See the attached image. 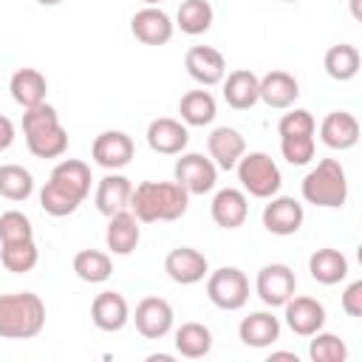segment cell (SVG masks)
Segmentation results:
<instances>
[{"mask_svg":"<svg viewBox=\"0 0 362 362\" xmlns=\"http://www.w3.org/2000/svg\"><path fill=\"white\" fill-rule=\"evenodd\" d=\"M238 337L249 348H269L280 339V320L272 311H252L249 317L240 320Z\"/></svg>","mask_w":362,"mask_h":362,"instance_id":"23","label":"cell"},{"mask_svg":"<svg viewBox=\"0 0 362 362\" xmlns=\"http://www.w3.org/2000/svg\"><path fill=\"white\" fill-rule=\"evenodd\" d=\"M40 249L34 240H20V243H0V263L11 274H25L37 266Z\"/></svg>","mask_w":362,"mask_h":362,"instance_id":"34","label":"cell"},{"mask_svg":"<svg viewBox=\"0 0 362 362\" xmlns=\"http://www.w3.org/2000/svg\"><path fill=\"white\" fill-rule=\"evenodd\" d=\"M147 144L158 156H181L189 144V130L184 122L161 116L147 124Z\"/></svg>","mask_w":362,"mask_h":362,"instance_id":"14","label":"cell"},{"mask_svg":"<svg viewBox=\"0 0 362 362\" xmlns=\"http://www.w3.org/2000/svg\"><path fill=\"white\" fill-rule=\"evenodd\" d=\"M37 3H40V6H59L62 0H37Z\"/></svg>","mask_w":362,"mask_h":362,"instance_id":"45","label":"cell"},{"mask_svg":"<svg viewBox=\"0 0 362 362\" xmlns=\"http://www.w3.org/2000/svg\"><path fill=\"white\" fill-rule=\"evenodd\" d=\"M308 356L314 362H345L348 359V345L337 334H328V331L320 328L317 334H311Z\"/></svg>","mask_w":362,"mask_h":362,"instance_id":"36","label":"cell"},{"mask_svg":"<svg viewBox=\"0 0 362 362\" xmlns=\"http://www.w3.org/2000/svg\"><path fill=\"white\" fill-rule=\"evenodd\" d=\"M34 192V175L20 164L0 167V195L6 201H25Z\"/></svg>","mask_w":362,"mask_h":362,"instance_id":"35","label":"cell"},{"mask_svg":"<svg viewBox=\"0 0 362 362\" xmlns=\"http://www.w3.org/2000/svg\"><path fill=\"white\" fill-rule=\"evenodd\" d=\"M238 181L243 187V192H249L252 198H272L280 192L283 187V173L274 164V158L269 153H243L240 161L235 164Z\"/></svg>","mask_w":362,"mask_h":362,"instance_id":"4","label":"cell"},{"mask_svg":"<svg viewBox=\"0 0 362 362\" xmlns=\"http://www.w3.org/2000/svg\"><path fill=\"white\" fill-rule=\"evenodd\" d=\"M51 175H57V178H62V181H68L71 187H76L85 198H88V192H90V167L85 164V161H79V158H62L54 170H51Z\"/></svg>","mask_w":362,"mask_h":362,"instance_id":"38","label":"cell"},{"mask_svg":"<svg viewBox=\"0 0 362 362\" xmlns=\"http://www.w3.org/2000/svg\"><path fill=\"white\" fill-rule=\"evenodd\" d=\"M82 201H85V195H82L76 187H71L68 181L57 178V175H48L45 187L40 189V206H42L51 218H65V215L76 212Z\"/></svg>","mask_w":362,"mask_h":362,"instance_id":"19","label":"cell"},{"mask_svg":"<svg viewBox=\"0 0 362 362\" xmlns=\"http://www.w3.org/2000/svg\"><path fill=\"white\" fill-rule=\"evenodd\" d=\"M212 20H215V11H212L209 0H184L175 11V25L189 37L209 31Z\"/></svg>","mask_w":362,"mask_h":362,"instance_id":"32","label":"cell"},{"mask_svg":"<svg viewBox=\"0 0 362 362\" xmlns=\"http://www.w3.org/2000/svg\"><path fill=\"white\" fill-rule=\"evenodd\" d=\"M8 90H11V99L25 110V107H34V105L45 102L48 79L37 68H17L8 79Z\"/></svg>","mask_w":362,"mask_h":362,"instance_id":"26","label":"cell"},{"mask_svg":"<svg viewBox=\"0 0 362 362\" xmlns=\"http://www.w3.org/2000/svg\"><path fill=\"white\" fill-rule=\"evenodd\" d=\"M184 68L187 74L201 85V88H212L221 85L226 76V59L218 48L212 45H192L184 54Z\"/></svg>","mask_w":362,"mask_h":362,"instance_id":"8","label":"cell"},{"mask_svg":"<svg viewBox=\"0 0 362 362\" xmlns=\"http://www.w3.org/2000/svg\"><path fill=\"white\" fill-rule=\"evenodd\" d=\"M187 206L189 192L175 181H141L130 195V212L139 218V223L178 221Z\"/></svg>","mask_w":362,"mask_h":362,"instance_id":"1","label":"cell"},{"mask_svg":"<svg viewBox=\"0 0 362 362\" xmlns=\"http://www.w3.org/2000/svg\"><path fill=\"white\" fill-rule=\"evenodd\" d=\"M141 240V226L139 218L130 209H122L116 215L107 218V229H105V243L113 255H130Z\"/></svg>","mask_w":362,"mask_h":362,"instance_id":"22","label":"cell"},{"mask_svg":"<svg viewBox=\"0 0 362 362\" xmlns=\"http://www.w3.org/2000/svg\"><path fill=\"white\" fill-rule=\"evenodd\" d=\"M74 274L85 283H105L113 274V260L99 249H82L74 255Z\"/></svg>","mask_w":362,"mask_h":362,"instance_id":"33","label":"cell"},{"mask_svg":"<svg viewBox=\"0 0 362 362\" xmlns=\"http://www.w3.org/2000/svg\"><path fill=\"white\" fill-rule=\"evenodd\" d=\"M175 184H181L189 195H204L212 192L218 184V167L212 158L201 156V153H181V158L175 161Z\"/></svg>","mask_w":362,"mask_h":362,"instance_id":"6","label":"cell"},{"mask_svg":"<svg viewBox=\"0 0 362 362\" xmlns=\"http://www.w3.org/2000/svg\"><path fill=\"white\" fill-rule=\"evenodd\" d=\"M206 150H209V158L215 161V167L229 173L246 153V141L235 127H215L206 136Z\"/></svg>","mask_w":362,"mask_h":362,"instance_id":"21","label":"cell"},{"mask_svg":"<svg viewBox=\"0 0 362 362\" xmlns=\"http://www.w3.org/2000/svg\"><path fill=\"white\" fill-rule=\"evenodd\" d=\"M314 130H317V122L303 107H294V110L283 113V119L277 122V133L280 136H314Z\"/></svg>","mask_w":362,"mask_h":362,"instance_id":"40","label":"cell"},{"mask_svg":"<svg viewBox=\"0 0 362 362\" xmlns=\"http://www.w3.org/2000/svg\"><path fill=\"white\" fill-rule=\"evenodd\" d=\"M342 311L348 317H362V280H354L342 291Z\"/></svg>","mask_w":362,"mask_h":362,"instance_id":"42","label":"cell"},{"mask_svg":"<svg viewBox=\"0 0 362 362\" xmlns=\"http://www.w3.org/2000/svg\"><path fill=\"white\" fill-rule=\"evenodd\" d=\"M286 325L297 337H311L325 325V305L314 297H288L286 300Z\"/></svg>","mask_w":362,"mask_h":362,"instance_id":"15","label":"cell"},{"mask_svg":"<svg viewBox=\"0 0 362 362\" xmlns=\"http://www.w3.org/2000/svg\"><path fill=\"white\" fill-rule=\"evenodd\" d=\"M45 328V303L34 291L0 294V337L31 339Z\"/></svg>","mask_w":362,"mask_h":362,"instance_id":"2","label":"cell"},{"mask_svg":"<svg viewBox=\"0 0 362 362\" xmlns=\"http://www.w3.org/2000/svg\"><path fill=\"white\" fill-rule=\"evenodd\" d=\"M90 320L99 331H122L130 320V305L119 291H102L90 303Z\"/></svg>","mask_w":362,"mask_h":362,"instance_id":"17","label":"cell"},{"mask_svg":"<svg viewBox=\"0 0 362 362\" xmlns=\"http://www.w3.org/2000/svg\"><path fill=\"white\" fill-rule=\"evenodd\" d=\"M300 96V82L288 71H269L260 76V102H266L274 110H286L297 102Z\"/></svg>","mask_w":362,"mask_h":362,"instance_id":"24","label":"cell"},{"mask_svg":"<svg viewBox=\"0 0 362 362\" xmlns=\"http://www.w3.org/2000/svg\"><path fill=\"white\" fill-rule=\"evenodd\" d=\"M130 195H133L130 178L119 173H107L105 178H99V187H96V209L105 218H110L122 209H130Z\"/></svg>","mask_w":362,"mask_h":362,"instance_id":"25","label":"cell"},{"mask_svg":"<svg viewBox=\"0 0 362 362\" xmlns=\"http://www.w3.org/2000/svg\"><path fill=\"white\" fill-rule=\"evenodd\" d=\"M308 272L322 286H337L348 277V257L339 249H317L308 257Z\"/></svg>","mask_w":362,"mask_h":362,"instance_id":"27","label":"cell"},{"mask_svg":"<svg viewBox=\"0 0 362 362\" xmlns=\"http://www.w3.org/2000/svg\"><path fill=\"white\" fill-rule=\"evenodd\" d=\"M51 124H59V113H57L54 105L40 102L34 107H25V113H23V136L34 133V130H42V127H51Z\"/></svg>","mask_w":362,"mask_h":362,"instance_id":"41","label":"cell"},{"mask_svg":"<svg viewBox=\"0 0 362 362\" xmlns=\"http://www.w3.org/2000/svg\"><path fill=\"white\" fill-rule=\"evenodd\" d=\"M206 297L223 311H238L249 300V280L238 266H221L206 274Z\"/></svg>","mask_w":362,"mask_h":362,"instance_id":"5","label":"cell"},{"mask_svg":"<svg viewBox=\"0 0 362 362\" xmlns=\"http://www.w3.org/2000/svg\"><path fill=\"white\" fill-rule=\"evenodd\" d=\"M178 113H181V122L189 124V127H204V124H212L215 116H218V105H215V96L209 90H187L178 102Z\"/></svg>","mask_w":362,"mask_h":362,"instance_id":"28","label":"cell"},{"mask_svg":"<svg viewBox=\"0 0 362 362\" xmlns=\"http://www.w3.org/2000/svg\"><path fill=\"white\" fill-rule=\"evenodd\" d=\"M359 62H362V57H359L356 45H348V42L331 45V48L325 51V59H322L325 74H328L331 79H337V82L354 79V76L359 74Z\"/></svg>","mask_w":362,"mask_h":362,"instance_id":"30","label":"cell"},{"mask_svg":"<svg viewBox=\"0 0 362 362\" xmlns=\"http://www.w3.org/2000/svg\"><path fill=\"white\" fill-rule=\"evenodd\" d=\"M11 141H14V122L0 113V150L11 147Z\"/></svg>","mask_w":362,"mask_h":362,"instance_id":"43","label":"cell"},{"mask_svg":"<svg viewBox=\"0 0 362 362\" xmlns=\"http://www.w3.org/2000/svg\"><path fill=\"white\" fill-rule=\"evenodd\" d=\"M164 272L173 283L192 286V283H201L209 274V260H206L204 252H198L192 246H178L164 257Z\"/></svg>","mask_w":362,"mask_h":362,"instance_id":"13","label":"cell"},{"mask_svg":"<svg viewBox=\"0 0 362 362\" xmlns=\"http://www.w3.org/2000/svg\"><path fill=\"white\" fill-rule=\"evenodd\" d=\"M266 201L269 204L263 206V226L272 235L286 238V235H294L303 226L305 209H303V204L297 198H291V195H272Z\"/></svg>","mask_w":362,"mask_h":362,"instance_id":"10","label":"cell"},{"mask_svg":"<svg viewBox=\"0 0 362 362\" xmlns=\"http://www.w3.org/2000/svg\"><path fill=\"white\" fill-rule=\"evenodd\" d=\"M144 6H158V3H164V0H141Z\"/></svg>","mask_w":362,"mask_h":362,"instance_id":"46","label":"cell"},{"mask_svg":"<svg viewBox=\"0 0 362 362\" xmlns=\"http://www.w3.org/2000/svg\"><path fill=\"white\" fill-rule=\"evenodd\" d=\"M175 351L184 359H201L212 351V331L204 322H184L175 331Z\"/></svg>","mask_w":362,"mask_h":362,"instance_id":"31","label":"cell"},{"mask_svg":"<svg viewBox=\"0 0 362 362\" xmlns=\"http://www.w3.org/2000/svg\"><path fill=\"white\" fill-rule=\"evenodd\" d=\"M173 305L164 297H144L139 300L136 311H133V322L136 331L144 339H161L173 331Z\"/></svg>","mask_w":362,"mask_h":362,"instance_id":"11","label":"cell"},{"mask_svg":"<svg viewBox=\"0 0 362 362\" xmlns=\"http://www.w3.org/2000/svg\"><path fill=\"white\" fill-rule=\"evenodd\" d=\"M133 153H136L133 139H130L127 133H122V130H105V133H99V136L93 139V144H90L93 161H96L99 167L110 170V173L127 167V164L133 161Z\"/></svg>","mask_w":362,"mask_h":362,"instance_id":"9","label":"cell"},{"mask_svg":"<svg viewBox=\"0 0 362 362\" xmlns=\"http://www.w3.org/2000/svg\"><path fill=\"white\" fill-rule=\"evenodd\" d=\"M269 359H291V362H297V354H288V351H274Z\"/></svg>","mask_w":362,"mask_h":362,"instance_id":"44","label":"cell"},{"mask_svg":"<svg viewBox=\"0 0 362 362\" xmlns=\"http://www.w3.org/2000/svg\"><path fill=\"white\" fill-rule=\"evenodd\" d=\"M255 291L257 297L269 305V308H280L286 305L288 297H294L297 291V277L294 272L286 266V263H269L257 272V280H255Z\"/></svg>","mask_w":362,"mask_h":362,"instance_id":"7","label":"cell"},{"mask_svg":"<svg viewBox=\"0 0 362 362\" xmlns=\"http://www.w3.org/2000/svg\"><path fill=\"white\" fill-rule=\"evenodd\" d=\"M209 212L221 229H238V226H243V221L249 215V198L243 189H235V187L218 189L209 204Z\"/></svg>","mask_w":362,"mask_h":362,"instance_id":"20","label":"cell"},{"mask_svg":"<svg viewBox=\"0 0 362 362\" xmlns=\"http://www.w3.org/2000/svg\"><path fill=\"white\" fill-rule=\"evenodd\" d=\"M223 99L235 110H249L260 102V76L249 68H235L223 76Z\"/></svg>","mask_w":362,"mask_h":362,"instance_id":"16","label":"cell"},{"mask_svg":"<svg viewBox=\"0 0 362 362\" xmlns=\"http://www.w3.org/2000/svg\"><path fill=\"white\" fill-rule=\"evenodd\" d=\"M130 31L139 42L144 45H167L173 40L175 23L170 20V14L158 6H144L130 17Z\"/></svg>","mask_w":362,"mask_h":362,"instance_id":"12","label":"cell"},{"mask_svg":"<svg viewBox=\"0 0 362 362\" xmlns=\"http://www.w3.org/2000/svg\"><path fill=\"white\" fill-rule=\"evenodd\" d=\"M320 139L331 150H351L359 141V122L348 110H331L320 122Z\"/></svg>","mask_w":362,"mask_h":362,"instance_id":"18","label":"cell"},{"mask_svg":"<svg viewBox=\"0 0 362 362\" xmlns=\"http://www.w3.org/2000/svg\"><path fill=\"white\" fill-rule=\"evenodd\" d=\"M280 153L291 167H303L314 158V136H280Z\"/></svg>","mask_w":362,"mask_h":362,"instance_id":"39","label":"cell"},{"mask_svg":"<svg viewBox=\"0 0 362 362\" xmlns=\"http://www.w3.org/2000/svg\"><path fill=\"white\" fill-rule=\"evenodd\" d=\"M25 147L37 158H59L68 150V130L62 124H51V127L25 133Z\"/></svg>","mask_w":362,"mask_h":362,"instance_id":"29","label":"cell"},{"mask_svg":"<svg viewBox=\"0 0 362 362\" xmlns=\"http://www.w3.org/2000/svg\"><path fill=\"white\" fill-rule=\"evenodd\" d=\"M300 192L308 204L322 206V209H337L345 206L348 201V178L345 170L337 158H322L317 167H311L300 184Z\"/></svg>","mask_w":362,"mask_h":362,"instance_id":"3","label":"cell"},{"mask_svg":"<svg viewBox=\"0 0 362 362\" xmlns=\"http://www.w3.org/2000/svg\"><path fill=\"white\" fill-rule=\"evenodd\" d=\"M277 3H297V0H277Z\"/></svg>","mask_w":362,"mask_h":362,"instance_id":"47","label":"cell"},{"mask_svg":"<svg viewBox=\"0 0 362 362\" xmlns=\"http://www.w3.org/2000/svg\"><path fill=\"white\" fill-rule=\"evenodd\" d=\"M20 240H34V226L28 215L20 209H8L0 215V243H20Z\"/></svg>","mask_w":362,"mask_h":362,"instance_id":"37","label":"cell"}]
</instances>
